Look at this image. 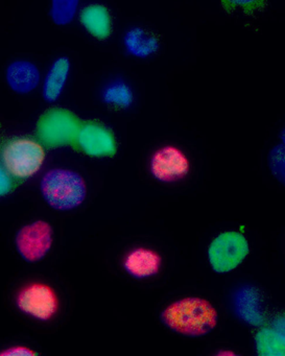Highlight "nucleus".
<instances>
[{"label": "nucleus", "mask_w": 285, "mask_h": 356, "mask_svg": "<svg viewBox=\"0 0 285 356\" xmlns=\"http://www.w3.org/2000/svg\"><path fill=\"white\" fill-rule=\"evenodd\" d=\"M165 326L186 337H203L218 324L215 308L202 298H184L170 304L161 314Z\"/></svg>", "instance_id": "f257e3e1"}, {"label": "nucleus", "mask_w": 285, "mask_h": 356, "mask_svg": "<svg viewBox=\"0 0 285 356\" xmlns=\"http://www.w3.org/2000/svg\"><path fill=\"white\" fill-rule=\"evenodd\" d=\"M41 193L49 206L58 210L78 207L86 197V185L80 175L72 170H54L41 181Z\"/></svg>", "instance_id": "f03ea898"}, {"label": "nucleus", "mask_w": 285, "mask_h": 356, "mask_svg": "<svg viewBox=\"0 0 285 356\" xmlns=\"http://www.w3.org/2000/svg\"><path fill=\"white\" fill-rule=\"evenodd\" d=\"M83 122L70 110H47L37 122V137L44 147L57 149L70 147L79 149L78 138Z\"/></svg>", "instance_id": "7ed1b4c3"}, {"label": "nucleus", "mask_w": 285, "mask_h": 356, "mask_svg": "<svg viewBox=\"0 0 285 356\" xmlns=\"http://www.w3.org/2000/svg\"><path fill=\"white\" fill-rule=\"evenodd\" d=\"M44 159L42 145L26 137L9 139L1 147V166L15 180L24 181L34 176Z\"/></svg>", "instance_id": "20e7f679"}, {"label": "nucleus", "mask_w": 285, "mask_h": 356, "mask_svg": "<svg viewBox=\"0 0 285 356\" xmlns=\"http://www.w3.org/2000/svg\"><path fill=\"white\" fill-rule=\"evenodd\" d=\"M247 239L241 233L229 231L218 235L208 250L210 264L218 273H228L236 268L249 254Z\"/></svg>", "instance_id": "39448f33"}, {"label": "nucleus", "mask_w": 285, "mask_h": 356, "mask_svg": "<svg viewBox=\"0 0 285 356\" xmlns=\"http://www.w3.org/2000/svg\"><path fill=\"white\" fill-rule=\"evenodd\" d=\"M17 306L24 314L38 320L49 321L57 312L59 301L51 286L42 283H33L20 291Z\"/></svg>", "instance_id": "423d86ee"}, {"label": "nucleus", "mask_w": 285, "mask_h": 356, "mask_svg": "<svg viewBox=\"0 0 285 356\" xmlns=\"http://www.w3.org/2000/svg\"><path fill=\"white\" fill-rule=\"evenodd\" d=\"M53 243V229L43 220L24 227L16 236V247L24 260L28 262L42 259Z\"/></svg>", "instance_id": "0eeeda50"}, {"label": "nucleus", "mask_w": 285, "mask_h": 356, "mask_svg": "<svg viewBox=\"0 0 285 356\" xmlns=\"http://www.w3.org/2000/svg\"><path fill=\"white\" fill-rule=\"evenodd\" d=\"M78 145L79 149L90 157H113L117 152L112 131L97 122H83Z\"/></svg>", "instance_id": "6e6552de"}, {"label": "nucleus", "mask_w": 285, "mask_h": 356, "mask_svg": "<svg viewBox=\"0 0 285 356\" xmlns=\"http://www.w3.org/2000/svg\"><path fill=\"white\" fill-rule=\"evenodd\" d=\"M153 176L162 182H174L186 176L189 162L186 156L174 147H165L156 152L152 158Z\"/></svg>", "instance_id": "1a4fd4ad"}, {"label": "nucleus", "mask_w": 285, "mask_h": 356, "mask_svg": "<svg viewBox=\"0 0 285 356\" xmlns=\"http://www.w3.org/2000/svg\"><path fill=\"white\" fill-rule=\"evenodd\" d=\"M161 257L153 250L138 248L131 252L124 260V268L135 278H147L159 272Z\"/></svg>", "instance_id": "9d476101"}, {"label": "nucleus", "mask_w": 285, "mask_h": 356, "mask_svg": "<svg viewBox=\"0 0 285 356\" xmlns=\"http://www.w3.org/2000/svg\"><path fill=\"white\" fill-rule=\"evenodd\" d=\"M38 68L28 61H17L9 66L7 81L15 92L28 93L38 86Z\"/></svg>", "instance_id": "9b49d317"}, {"label": "nucleus", "mask_w": 285, "mask_h": 356, "mask_svg": "<svg viewBox=\"0 0 285 356\" xmlns=\"http://www.w3.org/2000/svg\"><path fill=\"white\" fill-rule=\"evenodd\" d=\"M80 19L84 28L99 40H105L111 35V16L104 6H88L83 10Z\"/></svg>", "instance_id": "f8f14e48"}, {"label": "nucleus", "mask_w": 285, "mask_h": 356, "mask_svg": "<svg viewBox=\"0 0 285 356\" xmlns=\"http://www.w3.org/2000/svg\"><path fill=\"white\" fill-rule=\"evenodd\" d=\"M124 45L131 55L137 58H147L159 49L157 37L140 28L132 29L124 37Z\"/></svg>", "instance_id": "ddd939ff"}, {"label": "nucleus", "mask_w": 285, "mask_h": 356, "mask_svg": "<svg viewBox=\"0 0 285 356\" xmlns=\"http://www.w3.org/2000/svg\"><path fill=\"white\" fill-rule=\"evenodd\" d=\"M70 64L67 58H60L51 66L43 86V97L47 102L59 99L67 81Z\"/></svg>", "instance_id": "4468645a"}, {"label": "nucleus", "mask_w": 285, "mask_h": 356, "mask_svg": "<svg viewBox=\"0 0 285 356\" xmlns=\"http://www.w3.org/2000/svg\"><path fill=\"white\" fill-rule=\"evenodd\" d=\"M256 347L261 356H285V335L276 329H261L256 334Z\"/></svg>", "instance_id": "2eb2a0df"}, {"label": "nucleus", "mask_w": 285, "mask_h": 356, "mask_svg": "<svg viewBox=\"0 0 285 356\" xmlns=\"http://www.w3.org/2000/svg\"><path fill=\"white\" fill-rule=\"evenodd\" d=\"M103 99L107 105L116 109H126L133 103V92L126 83L116 82L105 89Z\"/></svg>", "instance_id": "dca6fc26"}, {"label": "nucleus", "mask_w": 285, "mask_h": 356, "mask_svg": "<svg viewBox=\"0 0 285 356\" xmlns=\"http://www.w3.org/2000/svg\"><path fill=\"white\" fill-rule=\"evenodd\" d=\"M79 0H53L51 15L58 26L70 24L78 10Z\"/></svg>", "instance_id": "f3484780"}, {"label": "nucleus", "mask_w": 285, "mask_h": 356, "mask_svg": "<svg viewBox=\"0 0 285 356\" xmlns=\"http://www.w3.org/2000/svg\"><path fill=\"white\" fill-rule=\"evenodd\" d=\"M254 301L255 300L253 299V291H250L249 289L239 291L236 297V309L243 320L251 324L258 325L260 324L259 314H257V307H253Z\"/></svg>", "instance_id": "a211bd4d"}, {"label": "nucleus", "mask_w": 285, "mask_h": 356, "mask_svg": "<svg viewBox=\"0 0 285 356\" xmlns=\"http://www.w3.org/2000/svg\"><path fill=\"white\" fill-rule=\"evenodd\" d=\"M268 163L272 175L285 185V143L277 145L270 151Z\"/></svg>", "instance_id": "6ab92c4d"}, {"label": "nucleus", "mask_w": 285, "mask_h": 356, "mask_svg": "<svg viewBox=\"0 0 285 356\" xmlns=\"http://www.w3.org/2000/svg\"><path fill=\"white\" fill-rule=\"evenodd\" d=\"M222 6L228 13L241 8L247 15H252L257 10L263 9L266 0H222Z\"/></svg>", "instance_id": "aec40b11"}, {"label": "nucleus", "mask_w": 285, "mask_h": 356, "mask_svg": "<svg viewBox=\"0 0 285 356\" xmlns=\"http://www.w3.org/2000/svg\"><path fill=\"white\" fill-rule=\"evenodd\" d=\"M12 179L13 178L10 176L9 172L1 166V187H0V189H1V191H0L1 197L8 195L12 191V187H13Z\"/></svg>", "instance_id": "412c9836"}, {"label": "nucleus", "mask_w": 285, "mask_h": 356, "mask_svg": "<svg viewBox=\"0 0 285 356\" xmlns=\"http://www.w3.org/2000/svg\"><path fill=\"white\" fill-rule=\"evenodd\" d=\"M36 352L26 347H13L1 352V356H36Z\"/></svg>", "instance_id": "4be33fe9"}, {"label": "nucleus", "mask_w": 285, "mask_h": 356, "mask_svg": "<svg viewBox=\"0 0 285 356\" xmlns=\"http://www.w3.org/2000/svg\"><path fill=\"white\" fill-rule=\"evenodd\" d=\"M278 330L285 335V318H279L276 323Z\"/></svg>", "instance_id": "5701e85b"}, {"label": "nucleus", "mask_w": 285, "mask_h": 356, "mask_svg": "<svg viewBox=\"0 0 285 356\" xmlns=\"http://www.w3.org/2000/svg\"><path fill=\"white\" fill-rule=\"evenodd\" d=\"M281 138H282L283 143H285V130L281 133Z\"/></svg>", "instance_id": "b1692460"}]
</instances>
